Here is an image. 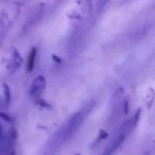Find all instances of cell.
<instances>
[{
	"mask_svg": "<svg viewBox=\"0 0 155 155\" xmlns=\"http://www.w3.org/2000/svg\"></svg>",
	"mask_w": 155,
	"mask_h": 155,
	"instance_id": "15",
	"label": "cell"
},
{
	"mask_svg": "<svg viewBox=\"0 0 155 155\" xmlns=\"http://www.w3.org/2000/svg\"><path fill=\"white\" fill-rule=\"evenodd\" d=\"M52 56L55 62H57L60 63L61 62V58H59V57L56 56L54 55H53Z\"/></svg>",
	"mask_w": 155,
	"mask_h": 155,
	"instance_id": "11",
	"label": "cell"
},
{
	"mask_svg": "<svg viewBox=\"0 0 155 155\" xmlns=\"http://www.w3.org/2000/svg\"><path fill=\"white\" fill-rule=\"evenodd\" d=\"M10 155H15V152H14V151H12V152L10 153Z\"/></svg>",
	"mask_w": 155,
	"mask_h": 155,
	"instance_id": "12",
	"label": "cell"
},
{
	"mask_svg": "<svg viewBox=\"0 0 155 155\" xmlns=\"http://www.w3.org/2000/svg\"></svg>",
	"mask_w": 155,
	"mask_h": 155,
	"instance_id": "14",
	"label": "cell"
},
{
	"mask_svg": "<svg viewBox=\"0 0 155 155\" xmlns=\"http://www.w3.org/2000/svg\"><path fill=\"white\" fill-rule=\"evenodd\" d=\"M129 112V106L127 101H125L124 103V112L126 115H127Z\"/></svg>",
	"mask_w": 155,
	"mask_h": 155,
	"instance_id": "9",
	"label": "cell"
},
{
	"mask_svg": "<svg viewBox=\"0 0 155 155\" xmlns=\"http://www.w3.org/2000/svg\"><path fill=\"white\" fill-rule=\"evenodd\" d=\"M45 81L42 76H39L34 81L31 88V95L36 96L43 90L45 87Z\"/></svg>",
	"mask_w": 155,
	"mask_h": 155,
	"instance_id": "3",
	"label": "cell"
},
{
	"mask_svg": "<svg viewBox=\"0 0 155 155\" xmlns=\"http://www.w3.org/2000/svg\"><path fill=\"white\" fill-rule=\"evenodd\" d=\"M1 133H2V128H1V126L0 125V134H1Z\"/></svg>",
	"mask_w": 155,
	"mask_h": 155,
	"instance_id": "13",
	"label": "cell"
},
{
	"mask_svg": "<svg viewBox=\"0 0 155 155\" xmlns=\"http://www.w3.org/2000/svg\"><path fill=\"white\" fill-rule=\"evenodd\" d=\"M3 87L4 93L5 96V101L6 103H9L11 100V93H10V90L9 86L8 85L5 83L3 84Z\"/></svg>",
	"mask_w": 155,
	"mask_h": 155,
	"instance_id": "5",
	"label": "cell"
},
{
	"mask_svg": "<svg viewBox=\"0 0 155 155\" xmlns=\"http://www.w3.org/2000/svg\"><path fill=\"white\" fill-rule=\"evenodd\" d=\"M12 59L6 60V68L11 72H14L21 66L23 59L18 51L12 47L10 48Z\"/></svg>",
	"mask_w": 155,
	"mask_h": 155,
	"instance_id": "1",
	"label": "cell"
},
{
	"mask_svg": "<svg viewBox=\"0 0 155 155\" xmlns=\"http://www.w3.org/2000/svg\"><path fill=\"white\" fill-rule=\"evenodd\" d=\"M100 137L101 138H106L107 137V136H108V135L107 133L106 132H105L104 131H101V133H100Z\"/></svg>",
	"mask_w": 155,
	"mask_h": 155,
	"instance_id": "10",
	"label": "cell"
},
{
	"mask_svg": "<svg viewBox=\"0 0 155 155\" xmlns=\"http://www.w3.org/2000/svg\"><path fill=\"white\" fill-rule=\"evenodd\" d=\"M141 112H142V108L139 107L137 109V112L136 113L135 116V123H137V122L139 121L140 119V115H141Z\"/></svg>",
	"mask_w": 155,
	"mask_h": 155,
	"instance_id": "7",
	"label": "cell"
},
{
	"mask_svg": "<svg viewBox=\"0 0 155 155\" xmlns=\"http://www.w3.org/2000/svg\"><path fill=\"white\" fill-rule=\"evenodd\" d=\"M36 54V48L33 47L28 55L26 62V69L28 72H31L33 70Z\"/></svg>",
	"mask_w": 155,
	"mask_h": 155,
	"instance_id": "4",
	"label": "cell"
},
{
	"mask_svg": "<svg viewBox=\"0 0 155 155\" xmlns=\"http://www.w3.org/2000/svg\"><path fill=\"white\" fill-rule=\"evenodd\" d=\"M11 136H12V138L14 140H16L18 137V132L17 130L15 128H14L12 130V132H11Z\"/></svg>",
	"mask_w": 155,
	"mask_h": 155,
	"instance_id": "8",
	"label": "cell"
},
{
	"mask_svg": "<svg viewBox=\"0 0 155 155\" xmlns=\"http://www.w3.org/2000/svg\"><path fill=\"white\" fill-rule=\"evenodd\" d=\"M11 23L8 13L3 10L0 14V42L5 36Z\"/></svg>",
	"mask_w": 155,
	"mask_h": 155,
	"instance_id": "2",
	"label": "cell"
},
{
	"mask_svg": "<svg viewBox=\"0 0 155 155\" xmlns=\"http://www.w3.org/2000/svg\"><path fill=\"white\" fill-rule=\"evenodd\" d=\"M0 118H2L3 121L6 122H12V119L11 117L6 114V113L2 112H0Z\"/></svg>",
	"mask_w": 155,
	"mask_h": 155,
	"instance_id": "6",
	"label": "cell"
}]
</instances>
